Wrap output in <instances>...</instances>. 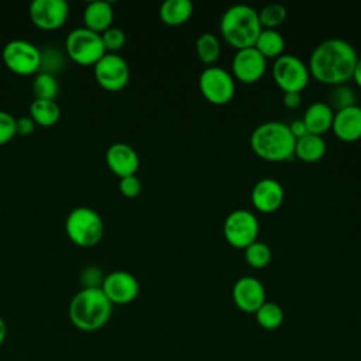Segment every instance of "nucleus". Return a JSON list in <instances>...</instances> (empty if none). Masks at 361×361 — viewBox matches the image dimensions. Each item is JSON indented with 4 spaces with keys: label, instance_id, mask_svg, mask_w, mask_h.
Wrapping results in <instances>:
<instances>
[{
    "label": "nucleus",
    "instance_id": "3",
    "mask_svg": "<svg viewBox=\"0 0 361 361\" xmlns=\"http://www.w3.org/2000/svg\"><path fill=\"white\" fill-rule=\"evenodd\" d=\"M111 302L106 298L102 288H82L69 303V319L82 331L102 329L110 319Z\"/></svg>",
    "mask_w": 361,
    "mask_h": 361
},
{
    "label": "nucleus",
    "instance_id": "39",
    "mask_svg": "<svg viewBox=\"0 0 361 361\" xmlns=\"http://www.w3.org/2000/svg\"><path fill=\"white\" fill-rule=\"evenodd\" d=\"M353 79L361 87V58H358V61H357V65H355V69L353 73Z\"/></svg>",
    "mask_w": 361,
    "mask_h": 361
},
{
    "label": "nucleus",
    "instance_id": "18",
    "mask_svg": "<svg viewBox=\"0 0 361 361\" xmlns=\"http://www.w3.org/2000/svg\"><path fill=\"white\" fill-rule=\"evenodd\" d=\"M331 128L343 141L351 142L361 138V106L353 104L334 111Z\"/></svg>",
    "mask_w": 361,
    "mask_h": 361
},
{
    "label": "nucleus",
    "instance_id": "10",
    "mask_svg": "<svg viewBox=\"0 0 361 361\" xmlns=\"http://www.w3.org/2000/svg\"><path fill=\"white\" fill-rule=\"evenodd\" d=\"M259 231V223L257 216L247 209H235L230 212L223 224V233L226 240L237 247L245 248L248 244L257 240Z\"/></svg>",
    "mask_w": 361,
    "mask_h": 361
},
{
    "label": "nucleus",
    "instance_id": "40",
    "mask_svg": "<svg viewBox=\"0 0 361 361\" xmlns=\"http://www.w3.org/2000/svg\"><path fill=\"white\" fill-rule=\"evenodd\" d=\"M6 337H7V324L4 319L0 316V345L4 343Z\"/></svg>",
    "mask_w": 361,
    "mask_h": 361
},
{
    "label": "nucleus",
    "instance_id": "30",
    "mask_svg": "<svg viewBox=\"0 0 361 361\" xmlns=\"http://www.w3.org/2000/svg\"><path fill=\"white\" fill-rule=\"evenodd\" d=\"M355 93L351 87L345 85H336L329 94L327 104L333 109V111H337L355 104Z\"/></svg>",
    "mask_w": 361,
    "mask_h": 361
},
{
    "label": "nucleus",
    "instance_id": "7",
    "mask_svg": "<svg viewBox=\"0 0 361 361\" xmlns=\"http://www.w3.org/2000/svg\"><path fill=\"white\" fill-rule=\"evenodd\" d=\"M1 58L8 71L28 76L39 71L41 51L27 39H11L1 51Z\"/></svg>",
    "mask_w": 361,
    "mask_h": 361
},
{
    "label": "nucleus",
    "instance_id": "36",
    "mask_svg": "<svg viewBox=\"0 0 361 361\" xmlns=\"http://www.w3.org/2000/svg\"><path fill=\"white\" fill-rule=\"evenodd\" d=\"M35 126L37 124L34 123V120L30 116L18 117V118H16V135L28 137L35 130Z\"/></svg>",
    "mask_w": 361,
    "mask_h": 361
},
{
    "label": "nucleus",
    "instance_id": "27",
    "mask_svg": "<svg viewBox=\"0 0 361 361\" xmlns=\"http://www.w3.org/2000/svg\"><path fill=\"white\" fill-rule=\"evenodd\" d=\"M257 322L261 327L267 330H274L279 327L283 322V310L279 305L274 302H264L259 309L255 312Z\"/></svg>",
    "mask_w": 361,
    "mask_h": 361
},
{
    "label": "nucleus",
    "instance_id": "11",
    "mask_svg": "<svg viewBox=\"0 0 361 361\" xmlns=\"http://www.w3.org/2000/svg\"><path fill=\"white\" fill-rule=\"evenodd\" d=\"M93 72L97 83L109 92L121 90L128 83V79H130L128 63L118 54L106 52L94 63Z\"/></svg>",
    "mask_w": 361,
    "mask_h": 361
},
{
    "label": "nucleus",
    "instance_id": "2",
    "mask_svg": "<svg viewBox=\"0 0 361 361\" xmlns=\"http://www.w3.org/2000/svg\"><path fill=\"white\" fill-rule=\"evenodd\" d=\"M295 142L289 126L279 120L258 124L250 135L251 149L259 158L272 162L292 159Z\"/></svg>",
    "mask_w": 361,
    "mask_h": 361
},
{
    "label": "nucleus",
    "instance_id": "33",
    "mask_svg": "<svg viewBox=\"0 0 361 361\" xmlns=\"http://www.w3.org/2000/svg\"><path fill=\"white\" fill-rule=\"evenodd\" d=\"M16 137V117L4 110H0V145L7 144Z\"/></svg>",
    "mask_w": 361,
    "mask_h": 361
},
{
    "label": "nucleus",
    "instance_id": "34",
    "mask_svg": "<svg viewBox=\"0 0 361 361\" xmlns=\"http://www.w3.org/2000/svg\"><path fill=\"white\" fill-rule=\"evenodd\" d=\"M141 188H142V185H141V180L137 175L124 176V178H120V180H118V190L126 197L138 196L140 192H141Z\"/></svg>",
    "mask_w": 361,
    "mask_h": 361
},
{
    "label": "nucleus",
    "instance_id": "38",
    "mask_svg": "<svg viewBox=\"0 0 361 361\" xmlns=\"http://www.w3.org/2000/svg\"><path fill=\"white\" fill-rule=\"evenodd\" d=\"M282 102L288 109H296L302 102V96L299 92H285L282 96Z\"/></svg>",
    "mask_w": 361,
    "mask_h": 361
},
{
    "label": "nucleus",
    "instance_id": "22",
    "mask_svg": "<svg viewBox=\"0 0 361 361\" xmlns=\"http://www.w3.org/2000/svg\"><path fill=\"white\" fill-rule=\"evenodd\" d=\"M326 152V141L322 135L306 134L302 138H298L295 142L293 155L305 162H316L323 158Z\"/></svg>",
    "mask_w": 361,
    "mask_h": 361
},
{
    "label": "nucleus",
    "instance_id": "35",
    "mask_svg": "<svg viewBox=\"0 0 361 361\" xmlns=\"http://www.w3.org/2000/svg\"><path fill=\"white\" fill-rule=\"evenodd\" d=\"M104 275L102 274V269L93 265L86 267L80 274V281L83 288H102Z\"/></svg>",
    "mask_w": 361,
    "mask_h": 361
},
{
    "label": "nucleus",
    "instance_id": "9",
    "mask_svg": "<svg viewBox=\"0 0 361 361\" xmlns=\"http://www.w3.org/2000/svg\"><path fill=\"white\" fill-rule=\"evenodd\" d=\"M272 78L285 92H299L305 89L310 73L307 65L293 54L279 55L272 65Z\"/></svg>",
    "mask_w": 361,
    "mask_h": 361
},
{
    "label": "nucleus",
    "instance_id": "15",
    "mask_svg": "<svg viewBox=\"0 0 361 361\" xmlns=\"http://www.w3.org/2000/svg\"><path fill=\"white\" fill-rule=\"evenodd\" d=\"M233 299L243 312L255 313L265 302V288L255 276H241L233 285Z\"/></svg>",
    "mask_w": 361,
    "mask_h": 361
},
{
    "label": "nucleus",
    "instance_id": "21",
    "mask_svg": "<svg viewBox=\"0 0 361 361\" xmlns=\"http://www.w3.org/2000/svg\"><path fill=\"white\" fill-rule=\"evenodd\" d=\"M158 13L164 24L180 25L190 18L193 13V4L190 0H165L159 6Z\"/></svg>",
    "mask_w": 361,
    "mask_h": 361
},
{
    "label": "nucleus",
    "instance_id": "13",
    "mask_svg": "<svg viewBox=\"0 0 361 361\" xmlns=\"http://www.w3.org/2000/svg\"><path fill=\"white\" fill-rule=\"evenodd\" d=\"M102 290L111 305H126L138 296L140 285L133 274L117 269L104 275Z\"/></svg>",
    "mask_w": 361,
    "mask_h": 361
},
{
    "label": "nucleus",
    "instance_id": "29",
    "mask_svg": "<svg viewBox=\"0 0 361 361\" xmlns=\"http://www.w3.org/2000/svg\"><path fill=\"white\" fill-rule=\"evenodd\" d=\"M244 257H245V261H247L251 267H254V268H262V267H265V265L269 264L271 257H272V252H271V248H269L268 244L255 240L254 243L248 244V245L244 248Z\"/></svg>",
    "mask_w": 361,
    "mask_h": 361
},
{
    "label": "nucleus",
    "instance_id": "17",
    "mask_svg": "<svg viewBox=\"0 0 361 361\" xmlns=\"http://www.w3.org/2000/svg\"><path fill=\"white\" fill-rule=\"evenodd\" d=\"M283 186L275 178H262L255 182L251 190V202L259 212L276 210L283 202Z\"/></svg>",
    "mask_w": 361,
    "mask_h": 361
},
{
    "label": "nucleus",
    "instance_id": "16",
    "mask_svg": "<svg viewBox=\"0 0 361 361\" xmlns=\"http://www.w3.org/2000/svg\"><path fill=\"white\" fill-rule=\"evenodd\" d=\"M106 164L118 178L135 175L140 166L137 151L126 142H114L106 151Z\"/></svg>",
    "mask_w": 361,
    "mask_h": 361
},
{
    "label": "nucleus",
    "instance_id": "28",
    "mask_svg": "<svg viewBox=\"0 0 361 361\" xmlns=\"http://www.w3.org/2000/svg\"><path fill=\"white\" fill-rule=\"evenodd\" d=\"M258 18L262 28L276 30L286 18V8L281 3H268L258 11Z\"/></svg>",
    "mask_w": 361,
    "mask_h": 361
},
{
    "label": "nucleus",
    "instance_id": "1",
    "mask_svg": "<svg viewBox=\"0 0 361 361\" xmlns=\"http://www.w3.org/2000/svg\"><path fill=\"white\" fill-rule=\"evenodd\" d=\"M358 61L354 47L341 38H327L317 44L309 58V73L326 85H344L353 78Z\"/></svg>",
    "mask_w": 361,
    "mask_h": 361
},
{
    "label": "nucleus",
    "instance_id": "25",
    "mask_svg": "<svg viewBox=\"0 0 361 361\" xmlns=\"http://www.w3.org/2000/svg\"><path fill=\"white\" fill-rule=\"evenodd\" d=\"M196 54L199 59L206 63L207 66L214 65V62L219 59L221 54V45L219 38L212 32H202L196 38Z\"/></svg>",
    "mask_w": 361,
    "mask_h": 361
},
{
    "label": "nucleus",
    "instance_id": "6",
    "mask_svg": "<svg viewBox=\"0 0 361 361\" xmlns=\"http://www.w3.org/2000/svg\"><path fill=\"white\" fill-rule=\"evenodd\" d=\"M68 56L79 65H93L106 54L100 34L85 27L72 30L65 39Z\"/></svg>",
    "mask_w": 361,
    "mask_h": 361
},
{
    "label": "nucleus",
    "instance_id": "23",
    "mask_svg": "<svg viewBox=\"0 0 361 361\" xmlns=\"http://www.w3.org/2000/svg\"><path fill=\"white\" fill-rule=\"evenodd\" d=\"M30 117L37 126L52 127L61 117V109L55 100L34 99L30 104Z\"/></svg>",
    "mask_w": 361,
    "mask_h": 361
},
{
    "label": "nucleus",
    "instance_id": "37",
    "mask_svg": "<svg viewBox=\"0 0 361 361\" xmlns=\"http://www.w3.org/2000/svg\"><path fill=\"white\" fill-rule=\"evenodd\" d=\"M288 126H289V130H290L292 135L295 137V140L302 138L303 135L309 134V131H307V128H306V126H305V123H303L302 118H296V120L290 121Z\"/></svg>",
    "mask_w": 361,
    "mask_h": 361
},
{
    "label": "nucleus",
    "instance_id": "12",
    "mask_svg": "<svg viewBox=\"0 0 361 361\" xmlns=\"http://www.w3.org/2000/svg\"><path fill=\"white\" fill-rule=\"evenodd\" d=\"M28 16L39 30L52 31L65 24L69 6L65 0H34L28 7Z\"/></svg>",
    "mask_w": 361,
    "mask_h": 361
},
{
    "label": "nucleus",
    "instance_id": "20",
    "mask_svg": "<svg viewBox=\"0 0 361 361\" xmlns=\"http://www.w3.org/2000/svg\"><path fill=\"white\" fill-rule=\"evenodd\" d=\"M334 111L326 102H313L303 113V123L310 134L322 135L333 124Z\"/></svg>",
    "mask_w": 361,
    "mask_h": 361
},
{
    "label": "nucleus",
    "instance_id": "19",
    "mask_svg": "<svg viewBox=\"0 0 361 361\" xmlns=\"http://www.w3.org/2000/svg\"><path fill=\"white\" fill-rule=\"evenodd\" d=\"M113 18H114V13L109 1H102V0L90 1L86 4L83 10V23H85L83 27L97 34H102L103 31L110 28Z\"/></svg>",
    "mask_w": 361,
    "mask_h": 361
},
{
    "label": "nucleus",
    "instance_id": "32",
    "mask_svg": "<svg viewBox=\"0 0 361 361\" xmlns=\"http://www.w3.org/2000/svg\"><path fill=\"white\" fill-rule=\"evenodd\" d=\"M62 62L63 59L61 52L51 48L47 51H41V65H39V69L42 68L41 72L54 75V72L62 66Z\"/></svg>",
    "mask_w": 361,
    "mask_h": 361
},
{
    "label": "nucleus",
    "instance_id": "14",
    "mask_svg": "<svg viewBox=\"0 0 361 361\" xmlns=\"http://www.w3.org/2000/svg\"><path fill=\"white\" fill-rule=\"evenodd\" d=\"M267 58L262 56L255 47H247L237 49L233 62L231 71L233 76L244 83H254L265 73Z\"/></svg>",
    "mask_w": 361,
    "mask_h": 361
},
{
    "label": "nucleus",
    "instance_id": "26",
    "mask_svg": "<svg viewBox=\"0 0 361 361\" xmlns=\"http://www.w3.org/2000/svg\"><path fill=\"white\" fill-rule=\"evenodd\" d=\"M59 93V85L55 75L39 72L32 82V94L41 100H55Z\"/></svg>",
    "mask_w": 361,
    "mask_h": 361
},
{
    "label": "nucleus",
    "instance_id": "8",
    "mask_svg": "<svg viewBox=\"0 0 361 361\" xmlns=\"http://www.w3.org/2000/svg\"><path fill=\"white\" fill-rule=\"evenodd\" d=\"M199 89L206 100L213 104L228 103L235 92L234 76L219 65L204 68L199 75Z\"/></svg>",
    "mask_w": 361,
    "mask_h": 361
},
{
    "label": "nucleus",
    "instance_id": "24",
    "mask_svg": "<svg viewBox=\"0 0 361 361\" xmlns=\"http://www.w3.org/2000/svg\"><path fill=\"white\" fill-rule=\"evenodd\" d=\"M254 47L265 58H278L282 55L285 48V39L278 30L262 28L255 39Z\"/></svg>",
    "mask_w": 361,
    "mask_h": 361
},
{
    "label": "nucleus",
    "instance_id": "5",
    "mask_svg": "<svg viewBox=\"0 0 361 361\" xmlns=\"http://www.w3.org/2000/svg\"><path fill=\"white\" fill-rule=\"evenodd\" d=\"M65 231L73 244L89 248L102 240L104 223L96 210L87 206H79L66 216Z\"/></svg>",
    "mask_w": 361,
    "mask_h": 361
},
{
    "label": "nucleus",
    "instance_id": "4",
    "mask_svg": "<svg viewBox=\"0 0 361 361\" xmlns=\"http://www.w3.org/2000/svg\"><path fill=\"white\" fill-rule=\"evenodd\" d=\"M220 32L223 38L235 49L254 47L262 27L258 11L248 4H233L220 18Z\"/></svg>",
    "mask_w": 361,
    "mask_h": 361
},
{
    "label": "nucleus",
    "instance_id": "31",
    "mask_svg": "<svg viewBox=\"0 0 361 361\" xmlns=\"http://www.w3.org/2000/svg\"><path fill=\"white\" fill-rule=\"evenodd\" d=\"M106 52L117 54L126 44V32L118 27H110L100 34Z\"/></svg>",
    "mask_w": 361,
    "mask_h": 361
}]
</instances>
